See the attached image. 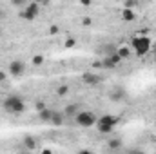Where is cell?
Returning a JSON list of instances; mask_svg holds the SVG:
<instances>
[{"label": "cell", "mask_w": 156, "mask_h": 154, "mask_svg": "<svg viewBox=\"0 0 156 154\" xmlns=\"http://www.w3.org/2000/svg\"><path fill=\"white\" fill-rule=\"evenodd\" d=\"M44 62H45L44 54H35V56L31 58V64H33L35 67H42V65H44Z\"/></svg>", "instance_id": "obj_17"}, {"label": "cell", "mask_w": 156, "mask_h": 154, "mask_svg": "<svg viewBox=\"0 0 156 154\" xmlns=\"http://www.w3.org/2000/svg\"><path fill=\"white\" fill-rule=\"evenodd\" d=\"M120 64H122V56L115 51V53L104 56V60H102V69H116Z\"/></svg>", "instance_id": "obj_7"}, {"label": "cell", "mask_w": 156, "mask_h": 154, "mask_svg": "<svg viewBox=\"0 0 156 154\" xmlns=\"http://www.w3.org/2000/svg\"><path fill=\"white\" fill-rule=\"evenodd\" d=\"M136 2H140V0H136Z\"/></svg>", "instance_id": "obj_27"}, {"label": "cell", "mask_w": 156, "mask_h": 154, "mask_svg": "<svg viewBox=\"0 0 156 154\" xmlns=\"http://www.w3.org/2000/svg\"><path fill=\"white\" fill-rule=\"evenodd\" d=\"M53 113H55V109L44 107V109H40V111H38V120H40V121H44V123H51Z\"/></svg>", "instance_id": "obj_9"}, {"label": "cell", "mask_w": 156, "mask_h": 154, "mask_svg": "<svg viewBox=\"0 0 156 154\" xmlns=\"http://www.w3.org/2000/svg\"><path fill=\"white\" fill-rule=\"evenodd\" d=\"M118 121H120V118L115 116V114H102V116H98L94 127H96V131H98L100 134H111V132L116 129Z\"/></svg>", "instance_id": "obj_3"}, {"label": "cell", "mask_w": 156, "mask_h": 154, "mask_svg": "<svg viewBox=\"0 0 156 154\" xmlns=\"http://www.w3.org/2000/svg\"><path fill=\"white\" fill-rule=\"evenodd\" d=\"M78 4H80V5H83V7H89V5L93 4V0H78Z\"/></svg>", "instance_id": "obj_23"}, {"label": "cell", "mask_w": 156, "mask_h": 154, "mask_svg": "<svg viewBox=\"0 0 156 154\" xmlns=\"http://www.w3.org/2000/svg\"><path fill=\"white\" fill-rule=\"evenodd\" d=\"M91 67H93V69H102V60L93 62V64H91Z\"/></svg>", "instance_id": "obj_22"}, {"label": "cell", "mask_w": 156, "mask_h": 154, "mask_svg": "<svg viewBox=\"0 0 156 154\" xmlns=\"http://www.w3.org/2000/svg\"><path fill=\"white\" fill-rule=\"evenodd\" d=\"M120 16H122L123 22H134V20H136V13H134L131 7H123V9L120 11Z\"/></svg>", "instance_id": "obj_11"}, {"label": "cell", "mask_w": 156, "mask_h": 154, "mask_svg": "<svg viewBox=\"0 0 156 154\" xmlns=\"http://www.w3.org/2000/svg\"><path fill=\"white\" fill-rule=\"evenodd\" d=\"M7 75H9V73H5V71H2V69H0V83L7 80Z\"/></svg>", "instance_id": "obj_24"}, {"label": "cell", "mask_w": 156, "mask_h": 154, "mask_svg": "<svg viewBox=\"0 0 156 154\" xmlns=\"http://www.w3.org/2000/svg\"><path fill=\"white\" fill-rule=\"evenodd\" d=\"M82 26H83V27L93 26V18H91V16H83V18H82Z\"/></svg>", "instance_id": "obj_20"}, {"label": "cell", "mask_w": 156, "mask_h": 154, "mask_svg": "<svg viewBox=\"0 0 156 154\" xmlns=\"http://www.w3.org/2000/svg\"><path fill=\"white\" fill-rule=\"evenodd\" d=\"M40 5L38 2H29V4H26L22 9H20V13H18V16L22 18V20H26V22H35L37 18H38L40 15Z\"/></svg>", "instance_id": "obj_4"}, {"label": "cell", "mask_w": 156, "mask_h": 154, "mask_svg": "<svg viewBox=\"0 0 156 154\" xmlns=\"http://www.w3.org/2000/svg\"><path fill=\"white\" fill-rule=\"evenodd\" d=\"M2 107L7 114L11 116H20L26 113V102L22 100V96L18 94H9L5 96V100L2 102Z\"/></svg>", "instance_id": "obj_1"}, {"label": "cell", "mask_w": 156, "mask_h": 154, "mask_svg": "<svg viewBox=\"0 0 156 154\" xmlns=\"http://www.w3.org/2000/svg\"><path fill=\"white\" fill-rule=\"evenodd\" d=\"M26 64L22 62V60H13V62H9V65H7V73H9V76L13 78H22L26 75Z\"/></svg>", "instance_id": "obj_6"}, {"label": "cell", "mask_w": 156, "mask_h": 154, "mask_svg": "<svg viewBox=\"0 0 156 154\" xmlns=\"http://www.w3.org/2000/svg\"><path fill=\"white\" fill-rule=\"evenodd\" d=\"M9 2H11L13 7H18V9H22L26 5V0H9Z\"/></svg>", "instance_id": "obj_19"}, {"label": "cell", "mask_w": 156, "mask_h": 154, "mask_svg": "<svg viewBox=\"0 0 156 154\" xmlns=\"http://www.w3.org/2000/svg\"><path fill=\"white\" fill-rule=\"evenodd\" d=\"M76 45H78V40L75 37H67V38L64 40V49H73Z\"/></svg>", "instance_id": "obj_15"}, {"label": "cell", "mask_w": 156, "mask_h": 154, "mask_svg": "<svg viewBox=\"0 0 156 154\" xmlns=\"http://www.w3.org/2000/svg\"><path fill=\"white\" fill-rule=\"evenodd\" d=\"M153 51H156V40L153 42Z\"/></svg>", "instance_id": "obj_26"}, {"label": "cell", "mask_w": 156, "mask_h": 154, "mask_svg": "<svg viewBox=\"0 0 156 154\" xmlns=\"http://www.w3.org/2000/svg\"><path fill=\"white\" fill-rule=\"evenodd\" d=\"M58 31H60V29H58V26H55V24H53V26L49 27V35H56Z\"/></svg>", "instance_id": "obj_21"}, {"label": "cell", "mask_w": 156, "mask_h": 154, "mask_svg": "<svg viewBox=\"0 0 156 154\" xmlns=\"http://www.w3.org/2000/svg\"><path fill=\"white\" fill-rule=\"evenodd\" d=\"M116 53L122 56V60H127V58H131L133 49H131L129 45H120V47H116Z\"/></svg>", "instance_id": "obj_14"}, {"label": "cell", "mask_w": 156, "mask_h": 154, "mask_svg": "<svg viewBox=\"0 0 156 154\" xmlns=\"http://www.w3.org/2000/svg\"><path fill=\"white\" fill-rule=\"evenodd\" d=\"M82 82H83L85 85H98V83L102 82V78L98 76L96 73H93V71H87V73L82 75Z\"/></svg>", "instance_id": "obj_8"}, {"label": "cell", "mask_w": 156, "mask_h": 154, "mask_svg": "<svg viewBox=\"0 0 156 154\" xmlns=\"http://www.w3.org/2000/svg\"><path fill=\"white\" fill-rule=\"evenodd\" d=\"M64 121H66L64 111H55V113H53V118H51V125H53V127H62Z\"/></svg>", "instance_id": "obj_10"}, {"label": "cell", "mask_w": 156, "mask_h": 154, "mask_svg": "<svg viewBox=\"0 0 156 154\" xmlns=\"http://www.w3.org/2000/svg\"><path fill=\"white\" fill-rule=\"evenodd\" d=\"M24 147H26L27 151H37L38 140H37L35 136H26V138H24Z\"/></svg>", "instance_id": "obj_13"}, {"label": "cell", "mask_w": 156, "mask_h": 154, "mask_svg": "<svg viewBox=\"0 0 156 154\" xmlns=\"http://www.w3.org/2000/svg\"><path fill=\"white\" fill-rule=\"evenodd\" d=\"M80 109H82L80 103H69V105L64 107V114H66V118H75Z\"/></svg>", "instance_id": "obj_12"}, {"label": "cell", "mask_w": 156, "mask_h": 154, "mask_svg": "<svg viewBox=\"0 0 156 154\" xmlns=\"http://www.w3.org/2000/svg\"><path fill=\"white\" fill-rule=\"evenodd\" d=\"M131 49H133V53H136L138 58H144V56H147L151 53L153 42L145 35H136V37L131 38Z\"/></svg>", "instance_id": "obj_2"}, {"label": "cell", "mask_w": 156, "mask_h": 154, "mask_svg": "<svg viewBox=\"0 0 156 154\" xmlns=\"http://www.w3.org/2000/svg\"><path fill=\"white\" fill-rule=\"evenodd\" d=\"M67 94H69V85L62 83L56 87V96H67Z\"/></svg>", "instance_id": "obj_18"}, {"label": "cell", "mask_w": 156, "mask_h": 154, "mask_svg": "<svg viewBox=\"0 0 156 154\" xmlns=\"http://www.w3.org/2000/svg\"><path fill=\"white\" fill-rule=\"evenodd\" d=\"M107 147H109L111 151H118V149H122V140H120V138L109 140V142H107Z\"/></svg>", "instance_id": "obj_16"}, {"label": "cell", "mask_w": 156, "mask_h": 154, "mask_svg": "<svg viewBox=\"0 0 156 154\" xmlns=\"http://www.w3.org/2000/svg\"><path fill=\"white\" fill-rule=\"evenodd\" d=\"M96 120H98V116L94 114V113H91V111H78V114L75 116V121H76L78 127H82V129H89V127H94V123H96Z\"/></svg>", "instance_id": "obj_5"}, {"label": "cell", "mask_w": 156, "mask_h": 154, "mask_svg": "<svg viewBox=\"0 0 156 154\" xmlns=\"http://www.w3.org/2000/svg\"><path fill=\"white\" fill-rule=\"evenodd\" d=\"M35 2H38L40 5H49V2H51V0H35Z\"/></svg>", "instance_id": "obj_25"}]
</instances>
